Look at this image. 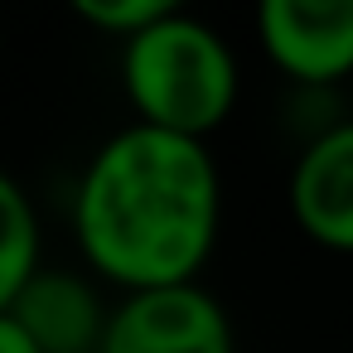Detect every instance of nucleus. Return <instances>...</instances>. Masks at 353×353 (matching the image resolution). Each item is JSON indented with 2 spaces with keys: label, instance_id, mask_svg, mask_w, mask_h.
<instances>
[{
  "label": "nucleus",
  "instance_id": "9",
  "mask_svg": "<svg viewBox=\"0 0 353 353\" xmlns=\"http://www.w3.org/2000/svg\"><path fill=\"white\" fill-rule=\"evenodd\" d=\"M0 353H39V348L25 339V329H20L10 314H0Z\"/></svg>",
  "mask_w": 353,
  "mask_h": 353
},
{
  "label": "nucleus",
  "instance_id": "7",
  "mask_svg": "<svg viewBox=\"0 0 353 353\" xmlns=\"http://www.w3.org/2000/svg\"><path fill=\"white\" fill-rule=\"evenodd\" d=\"M39 271V218L15 174L0 170V314Z\"/></svg>",
  "mask_w": 353,
  "mask_h": 353
},
{
  "label": "nucleus",
  "instance_id": "2",
  "mask_svg": "<svg viewBox=\"0 0 353 353\" xmlns=\"http://www.w3.org/2000/svg\"><path fill=\"white\" fill-rule=\"evenodd\" d=\"M121 88L136 126L208 141L237 107L242 68L232 44L208 20L170 6L121 44Z\"/></svg>",
  "mask_w": 353,
  "mask_h": 353
},
{
  "label": "nucleus",
  "instance_id": "8",
  "mask_svg": "<svg viewBox=\"0 0 353 353\" xmlns=\"http://www.w3.org/2000/svg\"><path fill=\"white\" fill-rule=\"evenodd\" d=\"M174 6V0H78L73 6V15L88 25V30H97V34H112V39H131V34H141L150 20H160L165 10Z\"/></svg>",
  "mask_w": 353,
  "mask_h": 353
},
{
  "label": "nucleus",
  "instance_id": "4",
  "mask_svg": "<svg viewBox=\"0 0 353 353\" xmlns=\"http://www.w3.org/2000/svg\"><path fill=\"white\" fill-rule=\"evenodd\" d=\"M256 44L285 83L329 92L353 78V0H266Z\"/></svg>",
  "mask_w": 353,
  "mask_h": 353
},
{
  "label": "nucleus",
  "instance_id": "1",
  "mask_svg": "<svg viewBox=\"0 0 353 353\" xmlns=\"http://www.w3.org/2000/svg\"><path fill=\"white\" fill-rule=\"evenodd\" d=\"M223 228V174L208 141L121 126L107 136L73 194V237L121 295L189 285Z\"/></svg>",
  "mask_w": 353,
  "mask_h": 353
},
{
  "label": "nucleus",
  "instance_id": "5",
  "mask_svg": "<svg viewBox=\"0 0 353 353\" xmlns=\"http://www.w3.org/2000/svg\"><path fill=\"white\" fill-rule=\"evenodd\" d=\"M285 199L295 228L314 247L353 256V117L324 121L300 145Z\"/></svg>",
  "mask_w": 353,
  "mask_h": 353
},
{
  "label": "nucleus",
  "instance_id": "6",
  "mask_svg": "<svg viewBox=\"0 0 353 353\" xmlns=\"http://www.w3.org/2000/svg\"><path fill=\"white\" fill-rule=\"evenodd\" d=\"M107 310L112 305L102 300V290L88 276L39 266L20 285V295L10 300L6 314L25 329V339L39 353H97Z\"/></svg>",
  "mask_w": 353,
  "mask_h": 353
},
{
  "label": "nucleus",
  "instance_id": "3",
  "mask_svg": "<svg viewBox=\"0 0 353 353\" xmlns=\"http://www.w3.org/2000/svg\"><path fill=\"white\" fill-rule=\"evenodd\" d=\"M97 353H237L232 319L199 281L131 290L107 310Z\"/></svg>",
  "mask_w": 353,
  "mask_h": 353
}]
</instances>
